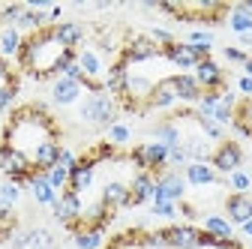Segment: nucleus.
I'll return each mask as SVG.
<instances>
[{
    "label": "nucleus",
    "mask_w": 252,
    "mask_h": 249,
    "mask_svg": "<svg viewBox=\"0 0 252 249\" xmlns=\"http://www.w3.org/2000/svg\"><path fill=\"white\" fill-rule=\"evenodd\" d=\"M222 54H225V60H228V63H240V66H243L246 60H249V54H246L243 48H237V45H228Z\"/></svg>",
    "instance_id": "obj_34"
},
{
    "label": "nucleus",
    "mask_w": 252,
    "mask_h": 249,
    "mask_svg": "<svg viewBox=\"0 0 252 249\" xmlns=\"http://www.w3.org/2000/svg\"><path fill=\"white\" fill-rule=\"evenodd\" d=\"M75 60H78V48H66V45H63L57 39L51 24L33 30V33H27L21 39L18 54H15L18 72H24L27 78H33V81L60 78L63 69H66L69 63H75Z\"/></svg>",
    "instance_id": "obj_2"
},
{
    "label": "nucleus",
    "mask_w": 252,
    "mask_h": 249,
    "mask_svg": "<svg viewBox=\"0 0 252 249\" xmlns=\"http://www.w3.org/2000/svg\"><path fill=\"white\" fill-rule=\"evenodd\" d=\"M231 129L243 138L252 141V96H243L237 99L234 105V114H231Z\"/></svg>",
    "instance_id": "obj_16"
},
{
    "label": "nucleus",
    "mask_w": 252,
    "mask_h": 249,
    "mask_svg": "<svg viewBox=\"0 0 252 249\" xmlns=\"http://www.w3.org/2000/svg\"><path fill=\"white\" fill-rule=\"evenodd\" d=\"M18 198H21V186L18 183H12V180L0 183V204H3V207H12Z\"/></svg>",
    "instance_id": "obj_30"
},
{
    "label": "nucleus",
    "mask_w": 252,
    "mask_h": 249,
    "mask_svg": "<svg viewBox=\"0 0 252 249\" xmlns=\"http://www.w3.org/2000/svg\"><path fill=\"white\" fill-rule=\"evenodd\" d=\"M237 90L243 93V96H252V78L240 75V78H237Z\"/></svg>",
    "instance_id": "obj_38"
},
{
    "label": "nucleus",
    "mask_w": 252,
    "mask_h": 249,
    "mask_svg": "<svg viewBox=\"0 0 252 249\" xmlns=\"http://www.w3.org/2000/svg\"><path fill=\"white\" fill-rule=\"evenodd\" d=\"M228 186H231V192H249L252 189V174L237 168V171L228 174Z\"/></svg>",
    "instance_id": "obj_28"
},
{
    "label": "nucleus",
    "mask_w": 252,
    "mask_h": 249,
    "mask_svg": "<svg viewBox=\"0 0 252 249\" xmlns=\"http://www.w3.org/2000/svg\"><path fill=\"white\" fill-rule=\"evenodd\" d=\"M72 243L75 249H102V231H78Z\"/></svg>",
    "instance_id": "obj_27"
},
{
    "label": "nucleus",
    "mask_w": 252,
    "mask_h": 249,
    "mask_svg": "<svg viewBox=\"0 0 252 249\" xmlns=\"http://www.w3.org/2000/svg\"><path fill=\"white\" fill-rule=\"evenodd\" d=\"M117 111H120V105H117V99L111 96L108 90H102V93H90V96L81 102V120L84 123H90V126H99V129H108V126H114L117 123Z\"/></svg>",
    "instance_id": "obj_4"
},
{
    "label": "nucleus",
    "mask_w": 252,
    "mask_h": 249,
    "mask_svg": "<svg viewBox=\"0 0 252 249\" xmlns=\"http://www.w3.org/2000/svg\"><path fill=\"white\" fill-rule=\"evenodd\" d=\"M51 210H54V219H57L63 228H69L72 222H78V219H81L84 201H81V195H78V192H72L69 186H66V189L57 195V201L51 204Z\"/></svg>",
    "instance_id": "obj_8"
},
{
    "label": "nucleus",
    "mask_w": 252,
    "mask_h": 249,
    "mask_svg": "<svg viewBox=\"0 0 252 249\" xmlns=\"http://www.w3.org/2000/svg\"><path fill=\"white\" fill-rule=\"evenodd\" d=\"M171 78H174L177 99H180V102H186V105H198V99H201V93H204V90L198 87L195 75H192V72H174Z\"/></svg>",
    "instance_id": "obj_13"
},
{
    "label": "nucleus",
    "mask_w": 252,
    "mask_h": 249,
    "mask_svg": "<svg viewBox=\"0 0 252 249\" xmlns=\"http://www.w3.org/2000/svg\"><path fill=\"white\" fill-rule=\"evenodd\" d=\"M225 219L231 225H246L252 219V195L249 192H228L225 195Z\"/></svg>",
    "instance_id": "obj_10"
},
{
    "label": "nucleus",
    "mask_w": 252,
    "mask_h": 249,
    "mask_svg": "<svg viewBox=\"0 0 252 249\" xmlns=\"http://www.w3.org/2000/svg\"><path fill=\"white\" fill-rule=\"evenodd\" d=\"M156 9L183 21V24H222L231 15L228 3H216V0H162Z\"/></svg>",
    "instance_id": "obj_3"
},
{
    "label": "nucleus",
    "mask_w": 252,
    "mask_h": 249,
    "mask_svg": "<svg viewBox=\"0 0 252 249\" xmlns=\"http://www.w3.org/2000/svg\"><path fill=\"white\" fill-rule=\"evenodd\" d=\"M3 27H6V21H3V15H0V30H3Z\"/></svg>",
    "instance_id": "obj_43"
},
{
    "label": "nucleus",
    "mask_w": 252,
    "mask_h": 249,
    "mask_svg": "<svg viewBox=\"0 0 252 249\" xmlns=\"http://www.w3.org/2000/svg\"><path fill=\"white\" fill-rule=\"evenodd\" d=\"M240 165H243V147H240V141L222 138V141L213 147V153H210V168L216 174H231Z\"/></svg>",
    "instance_id": "obj_5"
},
{
    "label": "nucleus",
    "mask_w": 252,
    "mask_h": 249,
    "mask_svg": "<svg viewBox=\"0 0 252 249\" xmlns=\"http://www.w3.org/2000/svg\"><path fill=\"white\" fill-rule=\"evenodd\" d=\"M177 102H180V99H177V90H174V78L165 75V78L156 81V87L150 90V96H147V102H144V114H147V111H174Z\"/></svg>",
    "instance_id": "obj_9"
},
{
    "label": "nucleus",
    "mask_w": 252,
    "mask_h": 249,
    "mask_svg": "<svg viewBox=\"0 0 252 249\" xmlns=\"http://www.w3.org/2000/svg\"><path fill=\"white\" fill-rule=\"evenodd\" d=\"M93 180H96V165H93V162H87L84 156L75 162V168L69 171V189L72 192H87L90 189V186H93Z\"/></svg>",
    "instance_id": "obj_15"
},
{
    "label": "nucleus",
    "mask_w": 252,
    "mask_h": 249,
    "mask_svg": "<svg viewBox=\"0 0 252 249\" xmlns=\"http://www.w3.org/2000/svg\"><path fill=\"white\" fill-rule=\"evenodd\" d=\"M186 195V177L180 171H171L165 168L159 177H156V186H153V201H183Z\"/></svg>",
    "instance_id": "obj_7"
},
{
    "label": "nucleus",
    "mask_w": 252,
    "mask_h": 249,
    "mask_svg": "<svg viewBox=\"0 0 252 249\" xmlns=\"http://www.w3.org/2000/svg\"><path fill=\"white\" fill-rule=\"evenodd\" d=\"M99 201L108 207V210H123V207H129V183H123V180H108L102 186V195Z\"/></svg>",
    "instance_id": "obj_12"
},
{
    "label": "nucleus",
    "mask_w": 252,
    "mask_h": 249,
    "mask_svg": "<svg viewBox=\"0 0 252 249\" xmlns=\"http://www.w3.org/2000/svg\"><path fill=\"white\" fill-rule=\"evenodd\" d=\"M180 144H183V150H186L189 162H210L213 147H210V141H207L204 135H189V138H183Z\"/></svg>",
    "instance_id": "obj_21"
},
{
    "label": "nucleus",
    "mask_w": 252,
    "mask_h": 249,
    "mask_svg": "<svg viewBox=\"0 0 252 249\" xmlns=\"http://www.w3.org/2000/svg\"><path fill=\"white\" fill-rule=\"evenodd\" d=\"M12 249H27V231H15L12 234Z\"/></svg>",
    "instance_id": "obj_39"
},
{
    "label": "nucleus",
    "mask_w": 252,
    "mask_h": 249,
    "mask_svg": "<svg viewBox=\"0 0 252 249\" xmlns=\"http://www.w3.org/2000/svg\"><path fill=\"white\" fill-rule=\"evenodd\" d=\"M81 93H84V87L78 84V81H72V78H54V84H51V99L57 102V105H75L78 99H81Z\"/></svg>",
    "instance_id": "obj_14"
},
{
    "label": "nucleus",
    "mask_w": 252,
    "mask_h": 249,
    "mask_svg": "<svg viewBox=\"0 0 252 249\" xmlns=\"http://www.w3.org/2000/svg\"><path fill=\"white\" fill-rule=\"evenodd\" d=\"M21 30L18 27H12V24H6L3 30H0V57H15L18 54V48H21Z\"/></svg>",
    "instance_id": "obj_22"
},
{
    "label": "nucleus",
    "mask_w": 252,
    "mask_h": 249,
    "mask_svg": "<svg viewBox=\"0 0 252 249\" xmlns=\"http://www.w3.org/2000/svg\"><path fill=\"white\" fill-rule=\"evenodd\" d=\"M9 87H21V72L18 66H12L6 57H0V93Z\"/></svg>",
    "instance_id": "obj_24"
},
{
    "label": "nucleus",
    "mask_w": 252,
    "mask_h": 249,
    "mask_svg": "<svg viewBox=\"0 0 252 249\" xmlns=\"http://www.w3.org/2000/svg\"><path fill=\"white\" fill-rule=\"evenodd\" d=\"M243 75H246V78H252V57H249L246 63H243Z\"/></svg>",
    "instance_id": "obj_40"
},
{
    "label": "nucleus",
    "mask_w": 252,
    "mask_h": 249,
    "mask_svg": "<svg viewBox=\"0 0 252 249\" xmlns=\"http://www.w3.org/2000/svg\"><path fill=\"white\" fill-rule=\"evenodd\" d=\"M240 228H243V234H246V237H252V219H249L246 225H240Z\"/></svg>",
    "instance_id": "obj_41"
},
{
    "label": "nucleus",
    "mask_w": 252,
    "mask_h": 249,
    "mask_svg": "<svg viewBox=\"0 0 252 249\" xmlns=\"http://www.w3.org/2000/svg\"><path fill=\"white\" fill-rule=\"evenodd\" d=\"M192 75H195V81H198V87L204 90V93H225L228 90V75H225V69L216 63V60L210 57V60H201V63L192 69Z\"/></svg>",
    "instance_id": "obj_6"
},
{
    "label": "nucleus",
    "mask_w": 252,
    "mask_h": 249,
    "mask_svg": "<svg viewBox=\"0 0 252 249\" xmlns=\"http://www.w3.org/2000/svg\"><path fill=\"white\" fill-rule=\"evenodd\" d=\"M237 249H246V246H243V243H240V246H237Z\"/></svg>",
    "instance_id": "obj_44"
},
{
    "label": "nucleus",
    "mask_w": 252,
    "mask_h": 249,
    "mask_svg": "<svg viewBox=\"0 0 252 249\" xmlns=\"http://www.w3.org/2000/svg\"><path fill=\"white\" fill-rule=\"evenodd\" d=\"M240 42H243V45H252V33H243V36H240Z\"/></svg>",
    "instance_id": "obj_42"
},
{
    "label": "nucleus",
    "mask_w": 252,
    "mask_h": 249,
    "mask_svg": "<svg viewBox=\"0 0 252 249\" xmlns=\"http://www.w3.org/2000/svg\"><path fill=\"white\" fill-rule=\"evenodd\" d=\"M186 42L189 45H213V33H210V30H192Z\"/></svg>",
    "instance_id": "obj_35"
},
{
    "label": "nucleus",
    "mask_w": 252,
    "mask_h": 249,
    "mask_svg": "<svg viewBox=\"0 0 252 249\" xmlns=\"http://www.w3.org/2000/svg\"><path fill=\"white\" fill-rule=\"evenodd\" d=\"M204 231L213 234V237H219V240H231V237H234L231 222L225 219V216H216V213H207V216H204Z\"/></svg>",
    "instance_id": "obj_23"
},
{
    "label": "nucleus",
    "mask_w": 252,
    "mask_h": 249,
    "mask_svg": "<svg viewBox=\"0 0 252 249\" xmlns=\"http://www.w3.org/2000/svg\"><path fill=\"white\" fill-rule=\"evenodd\" d=\"M177 213H183V216H189V219H195L198 216V210L189 204V201H177Z\"/></svg>",
    "instance_id": "obj_37"
},
{
    "label": "nucleus",
    "mask_w": 252,
    "mask_h": 249,
    "mask_svg": "<svg viewBox=\"0 0 252 249\" xmlns=\"http://www.w3.org/2000/svg\"><path fill=\"white\" fill-rule=\"evenodd\" d=\"M195 126L201 129V135H204L207 141H222V138H225V126H219V123L210 120V117H201V114H198Z\"/></svg>",
    "instance_id": "obj_26"
},
{
    "label": "nucleus",
    "mask_w": 252,
    "mask_h": 249,
    "mask_svg": "<svg viewBox=\"0 0 252 249\" xmlns=\"http://www.w3.org/2000/svg\"><path fill=\"white\" fill-rule=\"evenodd\" d=\"M48 144H63V126L45 102L33 99L9 111V120L0 129V147L21 153L33 165L36 153Z\"/></svg>",
    "instance_id": "obj_1"
},
{
    "label": "nucleus",
    "mask_w": 252,
    "mask_h": 249,
    "mask_svg": "<svg viewBox=\"0 0 252 249\" xmlns=\"http://www.w3.org/2000/svg\"><path fill=\"white\" fill-rule=\"evenodd\" d=\"M45 177H48V183L54 186L57 192H63V189L69 186V171H66V168H60V165H54V168H51Z\"/></svg>",
    "instance_id": "obj_32"
},
{
    "label": "nucleus",
    "mask_w": 252,
    "mask_h": 249,
    "mask_svg": "<svg viewBox=\"0 0 252 249\" xmlns=\"http://www.w3.org/2000/svg\"><path fill=\"white\" fill-rule=\"evenodd\" d=\"M51 27H54L57 39L66 45V48H78V45L84 42V24H81V21H57V24H51Z\"/></svg>",
    "instance_id": "obj_19"
},
{
    "label": "nucleus",
    "mask_w": 252,
    "mask_h": 249,
    "mask_svg": "<svg viewBox=\"0 0 252 249\" xmlns=\"http://www.w3.org/2000/svg\"><path fill=\"white\" fill-rule=\"evenodd\" d=\"M150 135H153V141H159V144H165V147H177L180 141H183V132H180V126L174 120H159V123H153L150 126Z\"/></svg>",
    "instance_id": "obj_18"
},
{
    "label": "nucleus",
    "mask_w": 252,
    "mask_h": 249,
    "mask_svg": "<svg viewBox=\"0 0 252 249\" xmlns=\"http://www.w3.org/2000/svg\"><path fill=\"white\" fill-rule=\"evenodd\" d=\"M129 138H132V132H129V126H126V123H114V126H108V141H111L114 147L129 144Z\"/></svg>",
    "instance_id": "obj_31"
},
{
    "label": "nucleus",
    "mask_w": 252,
    "mask_h": 249,
    "mask_svg": "<svg viewBox=\"0 0 252 249\" xmlns=\"http://www.w3.org/2000/svg\"><path fill=\"white\" fill-rule=\"evenodd\" d=\"M183 177H186L189 186H213V183H222V177L210 168V162H189L183 168Z\"/></svg>",
    "instance_id": "obj_17"
},
{
    "label": "nucleus",
    "mask_w": 252,
    "mask_h": 249,
    "mask_svg": "<svg viewBox=\"0 0 252 249\" xmlns=\"http://www.w3.org/2000/svg\"><path fill=\"white\" fill-rule=\"evenodd\" d=\"M153 186H156V177L150 171H135L129 180V207H141L153 201Z\"/></svg>",
    "instance_id": "obj_11"
},
{
    "label": "nucleus",
    "mask_w": 252,
    "mask_h": 249,
    "mask_svg": "<svg viewBox=\"0 0 252 249\" xmlns=\"http://www.w3.org/2000/svg\"><path fill=\"white\" fill-rule=\"evenodd\" d=\"M228 27L234 30L237 36L252 33V18H249V15H243V12H237V9H231V15H228Z\"/></svg>",
    "instance_id": "obj_29"
},
{
    "label": "nucleus",
    "mask_w": 252,
    "mask_h": 249,
    "mask_svg": "<svg viewBox=\"0 0 252 249\" xmlns=\"http://www.w3.org/2000/svg\"><path fill=\"white\" fill-rule=\"evenodd\" d=\"M27 186H30V192H33L36 204H42V207H51V204L57 201V195H60L54 186L48 183V177H45V174H39V171L30 177V183H27Z\"/></svg>",
    "instance_id": "obj_20"
},
{
    "label": "nucleus",
    "mask_w": 252,
    "mask_h": 249,
    "mask_svg": "<svg viewBox=\"0 0 252 249\" xmlns=\"http://www.w3.org/2000/svg\"><path fill=\"white\" fill-rule=\"evenodd\" d=\"M153 216L174 219V216H177V204H174V201H153Z\"/></svg>",
    "instance_id": "obj_33"
},
{
    "label": "nucleus",
    "mask_w": 252,
    "mask_h": 249,
    "mask_svg": "<svg viewBox=\"0 0 252 249\" xmlns=\"http://www.w3.org/2000/svg\"><path fill=\"white\" fill-rule=\"evenodd\" d=\"M57 240L48 228H30L27 231V249H54Z\"/></svg>",
    "instance_id": "obj_25"
},
{
    "label": "nucleus",
    "mask_w": 252,
    "mask_h": 249,
    "mask_svg": "<svg viewBox=\"0 0 252 249\" xmlns=\"http://www.w3.org/2000/svg\"><path fill=\"white\" fill-rule=\"evenodd\" d=\"M75 162H78V156H75V153H72L69 147H63V150H60L57 165H60V168H66V171H72V168H75Z\"/></svg>",
    "instance_id": "obj_36"
}]
</instances>
